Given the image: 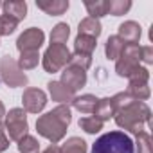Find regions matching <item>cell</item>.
Segmentation results:
<instances>
[{"label": "cell", "mask_w": 153, "mask_h": 153, "mask_svg": "<svg viewBox=\"0 0 153 153\" xmlns=\"http://www.w3.org/2000/svg\"><path fill=\"white\" fill-rule=\"evenodd\" d=\"M72 121V112L68 105H58L51 112L40 115L36 119V131L51 144H58L65 139L68 124Z\"/></svg>", "instance_id": "1"}, {"label": "cell", "mask_w": 153, "mask_h": 153, "mask_svg": "<svg viewBox=\"0 0 153 153\" xmlns=\"http://www.w3.org/2000/svg\"><path fill=\"white\" fill-rule=\"evenodd\" d=\"M151 117V110L146 103L142 101H133L130 105H126L124 108L117 110L114 115L115 124L121 130H126L130 133H140L146 130V124L149 123Z\"/></svg>", "instance_id": "2"}, {"label": "cell", "mask_w": 153, "mask_h": 153, "mask_svg": "<svg viewBox=\"0 0 153 153\" xmlns=\"http://www.w3.org/2000/svg\"><path fill=\"white\" fill-rule=\"evenodd\" d=\"M92 153H135L133 139L121 130L103 133L92 144Z\"/></svg>", "instance_id": "3"}, {"label": "cell", "mask_w": 153, "mask_h": 153, "mask_svg": "<svg viewBox=\"0 0 153 153\" xmlns=\"http://www.w3.org/2000/svg\"><path fill=\"white\" fill-rule=\"evenodd\" d=\"M70 56L72 52L67 49V45H61V43H51L43 56H42V67L45 72L49 74H56L59 70H63L68 61H70Z\"/></svg>", "instance_id": "4"}, {"label": "cell", "mask_w": 153, "mask_h": 153, "mask_svg": "<svg viewBox=\"0 0 153 153\" xmlns=\"http://www.w3.org/2000/svg\"><path fill=\"white\" fill-rule=\"evenodd\" d=\"M0 79H2L9 88L27 87V83H29L27 74L18 67L16 59L11 58L9 54L0 58Z\"/></svg>", "instance_id": "5"}, {"label": "cell", "mask_w": 153, "mask_h": 153, "mask_svg": "<svg viewBox=\"0 0 153 153\" xmlns=\"http://www.w3.org/2000/svg\"><path fill=\"white\" fill-rule=\"evenodd\" d=\"M139 67H140V45L139 43H124V49L115 61L117 76L119 78H130Z\"/></svg>", "instance_id": "6"}, {"label": "cell", "mask_w": 153, "mask_h": 153, "mask_svg": "<svg viewBox=\"0 0 153 153\" xmlns=\"http://www.w3.org/2000/svg\"><path fill=\"white\" fill-rule=\"evenodd\" d=\"M4 128H6V133H9V139L18 142L24 135L29 133L27 112L24 108H11L4 117Z\"/></svg>", "instance_id": "7"}, {"label": "cell", "mask_w": 153, "mask_h": 153, "mask_svg": "<svg viewBox=\"0 0 153 153\" xmlns=\"http://www.w3.org/2000/svg\"><path fill=\"white\" fill-rule=\"evenodd\" d=\"M59 83H63L70 92H78L87 85V70L79 68V67H74V65H67L61 70V79Z\"/></svg>", "instance_id": "8"}, {"label": "cell", "mask_w": 153, "mask_h": 153, "mask_svg": "<svg viewBox=\"0 0 153 153\" xmlns=\"http://www.w3.org/2000/svg\"><path fill=\"white\" fill-rule=\"evenodd\" d=\"M45 42V33L38 27H29L25 29L18 40H16V49L20 52H27V51H40V47Z\"/></svg>", "instance_id": "9"}, {"label": "cell", "mask_w": 153, "mask_h": 153, "mask_svg": "<svg viewBox=\"0 0 153 153\" xmlns=\"http://www.w3.org/2000/svg\"><path fill=\"white\" fill-rule=\"evenodd\" d=\"M24 110L29 114H40L47 106V94L42 88H25L22 94Z\"/></svg>", "instance_id": "10"}, {"label": "cell", "mask_w": 153, "mask_h": 153, "mask_svg": "<svg viewBox=\"0 0 153 153\" xmlns=\"http://www.w3.org/2000/svg\"><path fill=\"white\" fill-rule=\"evenodd\" d=\"M117 36L124 43H139V40L142 36V27H140V24H137L133 20H126L119 25Z\"/></svg>", "instance_id": "11"}, {"label": "cell", "mask_w": 153, "mask_h": 153, "mask_svg": "<svg viewBox=\"0 0 153 153\" xmlns=\"http://www.w3.org/2000/svg\"><path fill=\"white\" fill-rule=\"evenodd\" d=\"M47 88H49V96L52 97V101H56L59 105H70L74 101V97H76V94L70 92L59 81H49L47 83Z\"/></svg>", "instance_id": "12"}, {"label": "cell", "mask_w": 153, "mask_h": 153, "mask_svg": "<svg viewBox=\"0 0 153 153\" xmlns=\"http://www.w3.org/2000/svg\"><path fill=\"white\" fill-rule=\"evenodd\" d=\"M68 0H36V7L49 16H61L68 9Z\"/></svg>", "instance_id": "13"}, {"label": "cell", "mask_w": 153, "mask_h": 153, "mask_svg": "<svg viewBox=\"0 0 153 153\" xmlns=\"http://www.w3.org/2000/svg\"><path fill=\"white\" fill-rule=\"evenodd\" d=\"M4 15L15 18L16 22H22L27 16V2L24 0H11V2H2Z\"/></svg>", "instance_id": "14"}, {"label": "cell", "mask_w": 153, "mask_h": 153, "mask_svg": "<svg viewBox=\"0 0 153 153\" xmlns=\"http://www.w3.org/2000/svg\"><path fill=\"white\" fill-rule=\"evenodd\" d=\"M101 33H103L101 22L96 20V18H90V16L83 18L79 22V25H78V34H83V36H90V38H96L97 40L101 36Z\"/></svg>", "instance_id": "15"}, {"label": "cell", "mask_w": 153, "mask_h": 153, "mask_svg": "<svg viewBox=\"0 0 153 153\" xmlns=\"http://www.w3.org/2000/svg\"><path fill=\"white\" fill-rule=\"evenodd\" d=\"M94 117L99 119V121H110L114 119L115 115V108H114V103H112V97H103V99H97V105L94 108Z\"/></svg>", "instance_id": "16"}, {"label": "cell", "mask_w": 153, "mask_h": 153, "mask_svg": "<svg viewBox=\"0 0 153 153\" xmlns=\"http://www.w3.org/2000/svg\"><path fill=\"white\" fill-rule=\"evenodd\" d=\"M74 106V110H78L79 114H92L96 105H97V97L92 94H83V96H76L74 101L70 103Z\"/></svg>", "instance_id": "17"}, {"label": "cell", "mask_w": 153, "mask_h": 153, "mask_svg": "<svg viewBox=\"0 0 153 153\" xmlns=\"http://www.w3.org/2000/svg\"><path fill=\"white\" fill-rule=\"evenodd\" d=\"M97 47V40L96 38H90V36H83V34H78L74 40V52L76 54H87V56H92V52L96 51Z\"/></svg>", "instance_id": "18"}, {"label": "cell", "mask_w": 153, "mask_h": 153, "mask_svg": "<svg viewBox=\"0 0 153 153\" xmlns=\"http://www.w3.org/2000/svg\"><path fill=\"white\" fill-rule=\"evenodd\" d=\"M123 49H124V42H123L117 34L108 36V40H106V43H105V56H106L110 61H117V58L121 56Z\"/></svg>", "instance_id": "19"}, {"label": "cell", "mask_w": 153, "mask_h": 153, "mask_svg": "<svg viewBox=\"0 0 153 153\" xmlns=\"http://www.w3.org/2000/svg\"><path fill=\"white\" fill-rule=\"evenodd\" d=\"M85 9L88 11L90 18H103L108 15V0H85Z\"/></svg>", "instance_id": "20"}, {"label": "cell", "mask_w": 153, "mask_h": 153, "mask_svg": "<svg viewBox=\"0 0 153 153\" xmlns=\"http://www.w3.org/2000/svg\"><path fill=\"white\" fill-rule=\"evenodd\" d=\"M87 151H88L87 142L81 137H68L59 148V153H87Z\"/></svg>", "instance_id": "21"}, {"label": "cell", "mask_w": 153, "mask_h": 153, "mask_svg": "<svg viewBox=\"0 0 153 153\" xmlns=\"http://www.w3.org/2000/svg\"><path fill=\"white\" fill-rule=\"evenodd\" d=\"M18 67L22 70H33L38 67L40 63V52L38 51H27V52H20V58H18Z\"/></svg>", "instance_id": "22"}, {"label": "cell", "mask_w": 153, "mask_h": 153, "mask_svg": "<svg viewBox=\"0 0 153 153\" xmlns=\"http://www.w3.org/2000/svg\"><path fill=\"white\" fill-rule=\"evenodd\" d=\"M68 36H70L68 24L67 22H59L51 31V43H61V45H65V42L68 40Z\"/></svg>", "instance_id": "23"}, {"label": "cell", "mask_w": 153, "mask_h": 153, "mask_svg": "<svg viewBox=\"0 0 153 153\" xmlns=\"http://www.w3.org/2000/svg\"><path fill=\"white\" fill-rule=\"evenodd\" d=\"M135 101H146V99H149V96H151V90H149V87H148V83H128V90H126Z\"/></svg>", "instance_id": "24"}, {"label": "cell", "mask_w": 153, "mask_h": 153, "mask_svg": "<svg viewBox=\"0 0 153 153\" xmlns=\"http://www.w3.org/2000/svg\"><path fill=\"white\" fill-rule=\"evenodd\" d=\"M79 128L83 130V131H87V133H90V135H96V133H99L101 130H103V121H99V119H96L94 115H85V117H81L79 119Z\"/></svg>", "instance_id": "25"}, {"label": "cell", "mask_w": 153, "mask_h": 153, "mask_svg": "<svg viewBox=\"0 0 153 153\" xmlns=\"http://www.w3.org/2000/svg\"><path fill=\"white\" fill-rule=\"evenodd\" d=\"M135 146V153H153V146H151V137L148 131H140L135 135L133 140Z\"/></svg>", "instance_id": "26"}, {"label": "cell", "mask_w": 153, "mask_h": 153, "mask_svg": "<svg viewBox=\"0 0 153 153\" xmlns=\"http://www.w3.org/2000/svg\"><path fill=\"white\" fill-rule=\"evenodd\" d=\"M131 9V0H108V15L123 16Z\"/></svg>", "instance_id": "27"}, {"label": "cell", "mask_w": 153, "mask_h": 153, "mask_svg": "<svg viewBox=\"0 0 153 153\" xmlns=\"http://www.w3.org/2000/svg\"><path fill=\"white\" fill-rule=\"evenodd\" d=\"M18 151L20 153H40V142L33 135H24L18 140Z\"/></svg>", "instance_id": "28"}, {"label": "cell", "mask_w": 153, "mask_h": 153, "mask_svg": "<svg viewBox=\"0 0 153 153\" xmlns=\"http://www.w3.org/2000/svg\"><path fill=\"white\" fill-rule=\"evenodd\" d=\"M18 22L7 15H0V36H9L16 31Z\"/></svg>", "instance_id": "29"}, {"label": "cell", "mask_w": 153, "mask_h": 153, "mask_svg": "<svg viewBox=\"0 0 153 153\" xmlns=\"http://www.w3.org/2000/svg\"><path fill=\"white\" fill-rule=\"evenodd\" d=\"M68 65H74V67H79L83 70H88L90 65H92V56H87V54H72L70 56V61Z\"/></svg>", "instance_id": "30"}, {"label": "cell", "mask_w": 153, "mask_h": 153, "mask_svg": "<svg viewBox=\"0 0 153 153\" xmlns=\"http://www.w3.org/2000/svg\"><path fill=\"white\" fill-rule=\"evenodd\" d=\"M135 99L124 90V92H117L115 96H112V103H114V108H115V112L117 110H121V108H124L126 105H130V103H133Z\"/></svg>", "instance_id": "31"}, {"label": "cell", "mask_w": 153, "mask_h": 153, "mask_svg": "<svg viewBox=\"0 0 153 153\" xmlns=\"http://www.w3.org/2000/svg\"><path fill=\"white\" fill-rule=\"evenodd\" d=\"M130 83H148L149 81V70L146 67H139L130 78H128Z\"/></svg>", "instance_id": "32"}, {"label": "cell", "mask_w": 153, "mask_h": 153, "mask_svg": "<svg viewBox=\"0 0 153 153\" xmlns=\"http://www.w3.org/2000/svg\"><path fill=\"white\" fill-rule=\"evenodd\" d=\"M140 61H144L146 65H151L153 63V47L151 45L140 47Z\"/></svg>", "instance_id": "33"}, {"label": "cell", "mask_w": 153, "mask_h": 153, "mask_svg": "<svg viewBox=\"0 0 153 153\" xmlns=\"http://www.w3.org/2000/svg\"><path fill=\"white\" fill-rule=\"evenodd\" d=\"M7 148H9V137L6 133L4 124H0V153H4Z\"/></svg>", "instance_id": "34"}, {"label": "cell", "mask_w": 153, "mask_h": 153, "mask_svg": "<svg viewBox=\"0 0 153 153\" xmlns=\"http://www.w3.org/2000/svg\"><path fill=\"white\" fill-rule=\"evenodd\" d=\"M42 153H59V148H58L56 144H51V146H49V148H45Z\"/></svg>", "instance_id": "35"}, {"label": "cell", "mask_w": 153, "mask_h": 153, "mask_svg": "<svg viewBox=\"0 0 153 153\" xmlns=\"http://www.w3.org/2000/svg\"><path fill=\"white\" fill-rule=\"evenodd\" d=\"M4 117H6V106H4V103H2V101H0V124H2Z\"/></svg>", "instance_id": "36"}, {"label": "cell", "mask_w": 153, "mask_h": 153, "mask_svg": "<svg viewBox=\"0 0 153 153\" xmlns=\"http://www.w3.org/2000/svg\"><path fill=\"white\" fill-rule=\"evenodd\" d=\"M0 7H2V2H0Z\"/></svg>", "instance_id": "37"}]
</instances>
